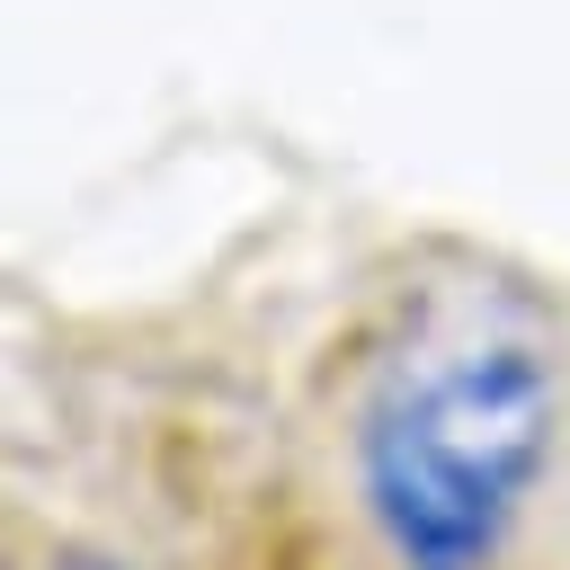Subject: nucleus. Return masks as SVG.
Wrapping results in <instances>:
<instances>
[{
  "mask_svg": "<svg viewBox=\"0 0 570 570\" xmlns=\"http://www.w3.org/2000/svg\"><path fill=\"white\" fill-rule=\"evenodd\" d=\"M552 454V365L525 338L463 330L392 365L365 410V508L401 570H490Z\"/></svg>",
  "mask_w": 570,
  "mask_h": 570,
  "instance_id": "f257e3e1",
  "label": "nucleus"
},
{
  "mask_svg": "<svg viewBox=\"0 0 570 570\" xmlns=\"http://www.w3.org/2000/svg\"><path fill=\"white\" fill-rule=\"evenodd\" d=\"M36 570H116V561H98V552H45Z\"/></svg>",
  "mask_w": 570,
  "mask_h": 570,
  "instance_id": "f03ea898",
  "label": "nucleus"
}]
</instances>
